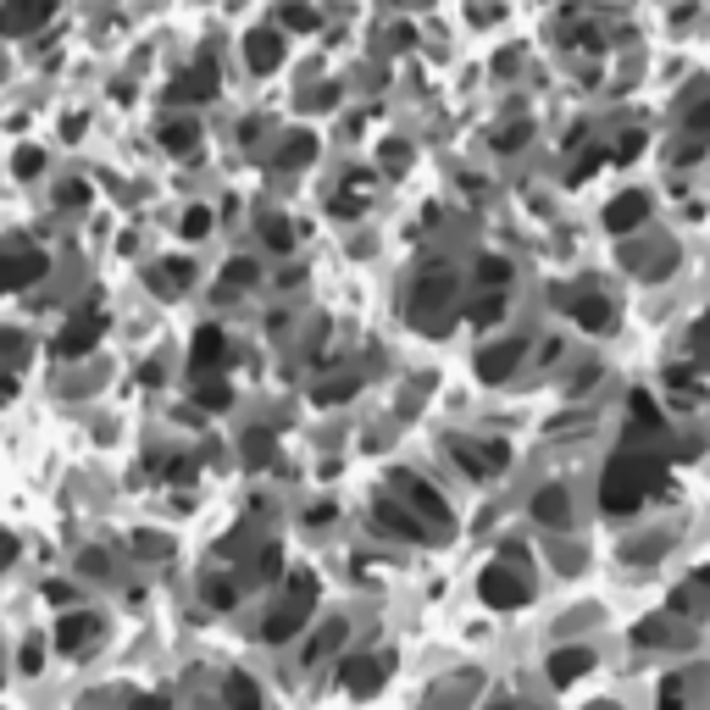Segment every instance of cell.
Listing matches in <instances>:
<instances>
[{"label":"cell","mask_w":710,"mask_h":710,"mask_svg":"<svg viewBox=\"0 0 710 710\" xmlns=\"http://www.w3.org/2000/svg\"><path fill=\"white\" fill-rule=\"evenodd\" d=\"M395 489L406 494V505H411L428 528H439V533L450 528V505L439 500V489H434L428 478H417V472H395Z\"/></svg>","instance_id":"5b68a950"},{"label":"cell","mask_w":710,"mask_h":710,"mask_svg":"<svg viewBox=\"0 0 710 710\" xmlns=\"http://www.w3.org/2000/svg\"><path fill=\"white\" fill-rule=\"evenodd\" d=\"M45 594H51L56 605H73V583H45Z\"/></svg>","instance_id":"7dc6e473"},{"label":"cell","mask_w":710,"mask_h":710,"mask_svg":"<svg viewBox=\"0 0 710 710\" xmlns=\"http://www.w3.org/2000/svg\"><path fill=\"white\" fill-rule=\"evenodd\" d=\"M128 710H167V699H156V693H139V699H128Z\"/></svg>","instance_id":"c3c4849f"},{"label":"cell","mask_w":710,"mask_h":710,"mask_svg":"<svg viewBox=\"0 0 710 710\" xmlns=\"http://www.w3.org/2000/svg\"><path fill=\"white\" fill-rule=\"evenodd\" d=\"M211 233V211L206 206H189L184 211V239H206Z\"/></svg>","instance_id":"e575fe53"},{"label":"cell","mask_w":710,"mask_h":710,"mask_svg":"<svg viewBox=\"0 0 710 710\" xmlns=\"http://www.w3.org/2000/svg\"><path fill=\"white\" fill-rule=\"evenodd\" d=\"M283 577V550L278 544H261L255 561H250V583H278Z\"/></svg>","instance_id":"d4e9b609"},{"label":"cell","mask_w":710,"mask_h":710,"mask_svg":"<svg viewBox=\"0 0 710 710\" xmlns=\"http://www.w3.org/2000/svg\"><path fill=\"white\" fill-rule=\"evenodd\" d=\"M373 522H378L384 533H395V539H411V544H428V539L439 533V528H428L406 500H378V505H373Z\"/></svg>","instance_id":"8992f818"},{"label":"cell","mask_w":710,"mask_h":710,"mask_svg":"<svg viewBox=\"0 0 710 710\" xmlns=\"http://www.w3.org/2000/svg\"><path fill=\"white\" fill-rule=\"evenodd\" d=\"M34 278H45V255L40 250H7L0 255V289H29Z\"/></svg>","instance_id":"7c38bea8"},{"label":"cell","mask_w":710,"mask_h":710,"mask_svg":"<svg viewBox=\"0 0 710 710\" xmlns=\"http://www.w3.org/2000/svg\"><path fill=\"white\" fill-rule=\"evenodd\" d=\"M40 660H45V644H40V638L23 644V671H40Z\"/></svg>","instance_id":"f6af8a7d"},{"label":"cell","mask_w":710,"mask_h":710,"mask_svg":"<svg viewBox=\"0 0 710 710\" xmlns=\"http://www.w3.org/2000/svg\"><path fill=\"white\" fill-rule=\"evenodd\" d=\"M660 489H666L660 456L622 450V456H610V467H605V478H599V505L616 511V516H627V511H638V505H644L649 494H660Z\"/></svg>","instance_id":"6da1fadb"},{"label":"cell","mask_w":710,"mask_h":710,"mask_svg":"<svg viewBox=\"0 0 710 710\" xmlns=\"http://www.w3.org/2000/svg\"><path fill=\"white\" fill-rule=\"evenodd\" d=\"M244 461L250 467H261V461H272V439L255 428V434H244Z\"/></svg>","instance_id":"d590c367"},{"label":"cell","mask_w":710,"mask_h":710,"mask_svg":"<svg viewBox=\"0 0 710 710\" xmlns=\"http://www.w3.org/2000/svg\"><path fill=\"white\" fill-rule=\"evenodd\" d=\"M222 699H228V710H261V688H255L244 671L222 677Z\"/></svg>","instance_id":"603a6c76"},{"label":"cell","mask_w":710,"mask_h":710,"mask_svg":"<svg viewBox=\"0 0 710 710\" xmlns=\"http://www.w3.org/2000/svg\"><path fill=\"white\" fill-rule=\"evenodd\" d=\"M338 644H344V622H327V627H322V633H316V638L305 644V666H316V660H327V655H333Z\"/></svg>","instance_id":"484cf974"},{"label":"cell","mask_w":710,"mask_h":710,"mask_svg":"<svg viewBox=\"0 0 710 710\" xmlns=\"http://www.w3.org/2000/svg\"><path fill=\"white\" fill-rule=\"evenodd\" d=\"M583 671H594V649L572 644V649H555V655H550V677H555V682H577Z\"/></svg>","instance_id":"ffe728a7"},{"label":"cell","mask_w":710,"mask_h":710,"mask_svg":"<svg viewBox=\"0 0 710 710\" xmlns=\"http://www.w3.org/2000/svg\"><path fill=\"white\" fill-rule=\"evenodd\" d=\"M45 23H51V0H7V7H0V34L7 40L40 34Z\"/></svg>","instance_id":"52a82bcc"},{"label":"cell","mask_w":710,"mask_h":710,"mask_svg":"<svg viewBox=\"0 0 710 710\" xmlns=\"http://www.w3.org/2000/svg\"><path fill=\"white\" fill-rule=\"evenodd\" d=\"M316 156V139H305V134H289L278 150H272V167H305Z\"/></svg>","instance_id":"cb8c5ba5"},{"label":"cell","mask_w":710,"mask_h":710,"mask_svg":"<svg viewBox=\"0 0 710 710\" xmlns=\"http://www.w3.org/2000/svg\"><path fill=\"white\" fill-rule=\"evenodd\" d=\"M206 599H211V605H233V583H228V577H222V583L211 577V583H206Z\"/></svg>","instance_id":"7bdbcfd3"},{"label":"cell","mask_w":710,"mask_h":710,"mask_svg":"<svg viewBox=\"0 0 710 710\" xmlns=\"http://www.w3.org/2000/svg\"><path fill=\"white\" fill-rule=\"evenodd\" d=\"M500 316H505V300H500V294H494V300H478V305H472V322H483V327H489V322H500Z\"/></svg>","instance_id":"74e56055"},{"label":"cell","mask_w":710,"mask_h":710,"mask_svg":"<svg viewBox=\"0 0 710 710\" xmlns=\"http://www.w3.org/2000/svg\"><path fill=\"white\" fill-rule=\"evenodd\" d=\"M12 561H18V539L0 533V566H12Z\"/></svg>","instance_id":"bcb514c9"},{"label":"cell","mask_w":710,"mask_h":710,"mask_svg":"<svg viewBox=\"0 0 710 710\" xmlns=\"http://www.w3.org/2000/svg\"><path fill=\"white\" fill-rule=\"evenodd\" d=\"M95 633H101V616H90V610H73V616H62V627H56V644H62V649H84V644H95Z\"/></svg>","instance_id":"d6986e66"},{"label":"cell","mask_w":710,"mask_h":710,"mask_svg":"<svg viewBox=\"0 0 710 710\" xmlns=\"http://www.w3.org/2000/svg\"><path fill=\"white\" fill-rule=\"evenodd\" d=\"M456 294H461V278H456L445 261H434V267H422V272H417V283H411V294H406V311H411V322H417V327L439 333V327H450L445 316H450Z\"/></svg>","instance_id":"7a4b0ae2"},{"label":"cell","mask_w":710,"mask_h":710,"mask_svg":"<svg viewBox=\"0 0 710 710\" xmlns=\"http://www.w3.org/2000/svg\"><path fill=\"white\" fill-rule=\"evenodd\" d=\"M311 23H316L311 7H283V29H311Z\"/></svg>","instance_id":"60d3db41"},{"label":"cell","mask_w":710,"mask_h":710,"mask_svg":"<svg viewBox=\"0 0 710 710\" xmlns=\"http://www.w3.org/2000/svg\"><path fill=\"white\" fill-rule=\"evenodd\" d=\"M311 599H316V583H311V577H294L289 594L261 616V644H289V638L311 622Z\"/></svg>","instance_id":"3957f363"},{"label":"cell","mask_w":710,"mask_h":710,"mask_svg":"<svg viewBox=\"0 0 710 710\" xmlns=\"http://www.w3.org/2000/svg\"><path fill=\"white\" fill-rule=\"evenodd\" d=\"M627 406H633V422H644V428H660V411H655V400H649L644 389H638Z\"/></svg>","instance_id":"8d00e7d4"},{"label":"cell","mask_w":710,"mask_h":710,"mask_svg":"<svg viewBox=\"0 0 710 710\" xmlns=\"http://www.w3.org/2000/svg\"><path fill=\"white\" fill-rule=\"evenodd\" d=\"M261 233H267V244H272V250H289V228H283L278 217H272V222H261Z\"/></svg>","instance_id":"b9f144b4"},{"label":"cell","mask_w":710,"mask_h":710,"mask_svg":"<svg viewBox=\"0 0 710 710\" xmlns=\"http://www.w3.org/2000/svg\"><path fill=\"white\" fill-rule=\"evenodd\" d=\"M384 677H389V660H373V655H355V660H344V688L349 693H378L384 688Z\"/></svg>","instance_id":"e0dca14e"},{"label":"cell","mask_w":710,"mask_h":710,"mask_svg":"<svg viewBox=\"0 0 710 710\" xmlns=\"http://www.w3.org/2000/svg\"><path fill=\"white\" fill-rule=\"evenodd\" d=\"M222 362H228V338H222V327H211V322H206V327L195 333V349H189V367H195V373H217Z\"/></svg>","instance_id":"ac0fdd59"},{"label":"cell","mask_w":710,"mask_h":710,"mask_svg":"<svg viewBox=\"0 0 710 710\" xmlns=\"http://www.w3.org/2000/svg\"><path fill=\"white\" fill-rule=\"evenodd\" d=\"M644 217H649L644 189H627V195H616L605 206V233H633V228H644Z\"/></svg>","instance_id":"5bb4252c"},{"label":"cell","mask_w":710,"mask_h":710,"mask_svg":"<svg viewBox=\"0 0 710 710\" xmlns=\"http://www.w3.org/2000/svg\"><path fill=\"white\" fill-rule=\"evenodd\" d=\"M522 355H528V338H500L478 355V378L483 384H505L516 367H522Z\"/></svg>","instance_id":"ba28073f"},{"label":"cell","mask_w":710,"mask_h":710,"mask_svg":"<svg viewBox=\"0 0 710 710\" xmlns=\"http://www.w3.org/2000/svg\"><path fill=\"white\" fill-rule=\"evenodd\" d=\"M478 594H483V605H494V610H516V605H528L533 583H528V572H522L516 561H494V566H483Z\"/></svg>","instance_id":"277c9868"},{"label":"cell","mask_w":710,"mask_h":710,"mask_svg":"<svg viewBox=\"0 0 710 710\" xmlns=\"http://www.w3.org/2000/svg\"><path fill=\"white\" fill-rule=\"evenodd\" d=\"M195 139H200V128H195V123H167V128H161V145H167L173 156L195 150Z\"/></svg>","instance_id":"4316f807"},{"label":"cell","mask_w":710,"mask_h":710,"mask_svg":"<svg viewBox=\"0 0 710 710\" xmlns=\"http://www.w3.org/2000/svg\"><path fill=\"white\" fill-rule=\"evenodd\" d=\"M555 300L577 316L583 333H610V327H616V311H610V300H599V294H572V289H561Z\"/></svg>","instance_id":"9c48e42d"},{"label":"cell","mask_w":710,"mask_h":710,"mask_svg":"<svg viewBox=\"0 0 710 710\" xmlns=\"http://www.w3.org/2000/svg\"><path fill=\"white\" fill-rule=\"evenodd\" d=\"M29 355H34V338H29V333H18V327H0V367H7V373H18V367H29Z\"/></svg>","instance_id":"7402d4cb"},{"label":"cell","mask_w":710,"mask_h":710,"mask_svg":"<svg viewBox=\"0 0 710 710\" xmlns=\"http://www.w3.org/2000/svg\"><path fill=\"white\" fill-rule=\"evenodd\" d=\"M660 710H682V677H666L660 682Z\"/></svg>","instance_id":"ab89813d"},{"label":"cell","mask_w":710,"mask_h":710,"mask_svg":"<svg viewBox=\"0 0 710 710\" xmlns=\"http://www.w3.org/2000/svg\"><path fill=\"white\" fill-rule=\"evenodd\" d=\"M311 400H316V406H338V400H355V378H327V384H316V389H311Z\"/></svg>","instance_id":"83f0119b"},{"label":"cell","mask_w":710,"mask_h":710,"mask_svg":"<svg viewBox=\"0 0 710 710\" xmlns=\"http://www.w3.org/2000/svg\"><path fill=\"white\" fill-rule=\"evenodd\" d=\"M79 566H84V577H106V572H112V555H101V550H84V555H79Z\"/></svg>","instance_id":"f35d334b"},{"label":"cell","mask_w":710,"mask_h":710,"mask_svg":"<svg viewBox=\"0 0 710 710\" xmlns=\"http://www.w3.org/2000/svg\"><path fill=\"white\" fill-rule=\"evenodd\" d=\"M211 95H217V62H195L189 73H178V79H173V101H184V106L211 101Z\"/></svg>","instance_id":"2e32d148"},{"label":"cell","mask_w":710,"mask_h":710,"mask_svg":"<svg viewBox=\"0 0 710 710\" xmlns=\"http://www.w3.org/2000/svg\"><path fill=\"white\" fill-rule=\"evenodd\" d=\"M688 355H693V362H704V367H710V311L693 322V333H688Z\"/></svg>","instance_id":"4dcf8cb0"},{"label":"cell","mask_w":710,"mask_h":710,"mask_svg":"<svg viewBox=\"0 0 710 710\" xmlns=\"http://www.w3.org/2000/svg\"><path fill=\"white\" fill-rule=\"evenodd\" d=\"M134 555H139V561H167L173 544H167L161 533H139V539H134Z\"/></svg>","instance_id":"1f68e13d"},{"label":"cell","mask_w":710,"mask_h":710,"mask_svg":"<svg viewBox=\"0 0 710 710\" xmlns=\"http://www.w3.org/2000/svg\"><path fill=\"white\" fill-rule=\"evenodd\" d=\"M533 522H539V528H555V533L572 528V494H566L561 483H544V489L533 494Z\"/></svg>","instance_id":"9a60e30c"},{"label":"cell","mask_w":710,"mask_h":710,"mask_svg":"<svg viewBox=\"0 0 710 710\" xmlns=\"http://www.w3.org/2000/svg\"><path fill=\"white\" fill-rule=\"evenodd\" d=\"M511 278V261H500V255H483L478 261V283H489V289H500Z\"/></svg>","instance_id":"d6a6232c"},{"label":"cell","mask_w":710,"mask_h":710,"mask_svg":"<svg viewBox=\"0 0 710 710\" xmlns=\"http://www.w3.org/2000/svg\"><path fill=\"white\" fill-rule=\"evenodd\" d=\"M56 200H62V206H84V200H90V189L73 178V184H62V195H56Z\"/></svg>","instance_id":"ee69618b"},{"label":"cell","mask_w":710,"mask_h":710,"mask_svg":"<svg viewBox=\"0 0 710 710\" xmlns=\"http://www.w3.org/2000/svg\"><path fill=\"white\" fill-rule=\"evenodd\" d=\"M222 278H228V283H233V289H250V283H255V278H261V267H255V261H250V255H233V261H228V267H222Z\"/></svg>","instance_id":"f546056e"},{"label":"cell","mask_w":710,"mask_h":710,"mask_svg":"<svg viewBox=\"0 0 710 710\" xmlns=\"http://www.w3.org/2000/svg\"><path fill=\"white\" fill-rule=\"evenodd\" d=\"M283 62V34L278 29H250L244 34V67L250 73H272Z\"/></svg>","instance_id":"4fadbf2b"},{"label":"cell","mask_w":710,"mask_h":710,"mask_svg":"<svg viewBox=\"0 0 710 710\" xmlns=\"http://www.w3.org/2000/svg\"><path fill=\"white\" fill-rule=\"evenodd\" d=\"M195 400H200L206 411H222V406H228V384H222V378H206V384L195 389Z\"/></svg>","instance_id":"836d02e7"},{"label":"cell","mask_w":710,"mask_h":710,"mask_svg":"<svg viewBox=\"0 0 710 710\" xmlns=\"http://www.w3.org/2000/svg\"><path fill=\"white\" fill-rule=\"evenodd\" d=\"M710 605V572H693L677 594H671V616H699Z\"/></svg>","instance_id":"44dd1931"},{"label":"cell","mask_w":710,"mask_h":710,"mask_svg":"<svg viewBox=\"0 0 710 710\" xmlns=\"http://www.w3.org/2000/svg\"><path fill=\"white\" fill-rule=\"evenodd\" d=\"M450 456H456V467H461V472H472V478H489V472H500V467H505V450H500V445L450 439Z\"/></svg>","instance_id":"30bf717a"},{"label":"cell","mask_w":710,"mask_h":710,"mask_svg":"<svg viewBox=\"0 0 710 710\" xmlns=\"http://www.w3.org/2000/svg\"><path fill=\"white\" fill-rule=\"evenodd\" d=\"M12 395H18V384H12V378H7V373H0V406H7V400H12Z\"/></svg>","instance_id":"681fc988"},{"label":"cell","mask_w":710,"mask_h":710,"mask_svg":"<svg viewBox=\"0 0 710 710\" xmlns=\"http://www.w3.org/2000/svg\"><path fill=\"white\" fill-rule=\"evenodd\" d=\"M95 344H101V316H95V311L73 316V322L56 333V355H67V362H73V355H90Z\"/></svg>","instance_id":"8fae6325"},{"label":"cell","mask_w":710,"mask_h":710,"mask_svg":"<svg viewBox=\"0 0 710 710\" xmlns=\"http://www.w3.org/2000/svg\"><path fill=\"white\" fill-rule=\"evenodd\" d=\"M12 173H18V178H40V173H45V150H40V145H23V150L12 156Z\"/></svg>","instance_id":"f1b7e54d"}]
</instances>
